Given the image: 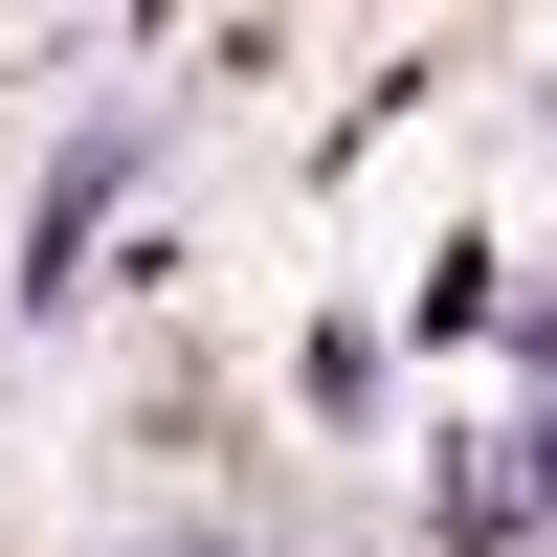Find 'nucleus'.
I'll use <instances>...</instances> for the list:
<instances>
[{
    "mask_svg": "<svg viewBox=\"0 0 557 557\" xmlns=\"http://www.w3.org/2000/svg\"><path fill=\"white\" fill-rule=\"evenodd\" d=\"M513 513H557V424H535V491H513Z\"/></svg>",
    "mask_w": 557,
    "mask_h": 557,
    "instance_id": "obj_1",
    "label": "nucleus"
}]
</instances>
